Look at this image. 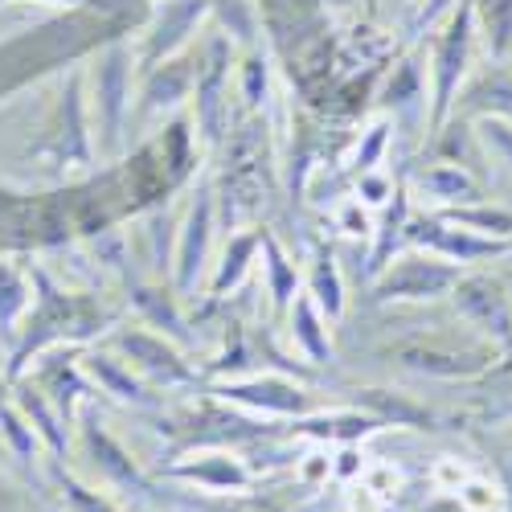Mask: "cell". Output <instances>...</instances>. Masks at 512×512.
<instances>
[{"label":"cell","instance_id":"obj_3","mask_svg":"<svg viewBox=\"0 0 512 512\" xmlns=\"http://www.w3.org/2000/svg\"><path fill=\"white\" fill-rule=\"evenodd\" d=\"M463 504L472 512H488V508H496V492L488 484H467L463 488Z\"/></svg>","mask_w":512,"mask_h":512},{"label":"cell","instance_id":"obj_2","mask_svg":"<svg viewBox=\"0 0 512 512\" xmlns=\"http://www.w3.org/2000/svg\"><path fill=\"white\" fill-rule=\"evenodd\" d=\"M463 54H467V17H455L443 46H439V103H447L451 87H455V74L463 70Z\"/></svg>","mask_w":512,"mask_h":512},{"label":"cell","instance_id":"obj_4","mask_svg":"<svg viewBox=\"0 0 512 512\" xmlns=\"http://www.w3.org/2000/svg\"><path fill=\"white\" fill-rule=\"evenodd\" d=\"M463 222H476V226H484V230H492V234H508L512 230V218H508V213H463Z\"/></svg>","mask_w":512,"mask_h":512},{"label":"cell","instance_id":"obj_1","mask_svg":"<svg viewBox=\"0 0 512 512\" xmlns=\"http://www.w3.org/2000/svg\"><path fill=\"white\" fill-rule=\"evenodd\" d=\"M459 304H463L467 316L480 320L488 332H500L504 340L512 336V316H508V304H504V295H500L496 287H488V283H467V287L459 291Z\"/></svg>","mask_w":512,"mask_h":512}]
</instances>
